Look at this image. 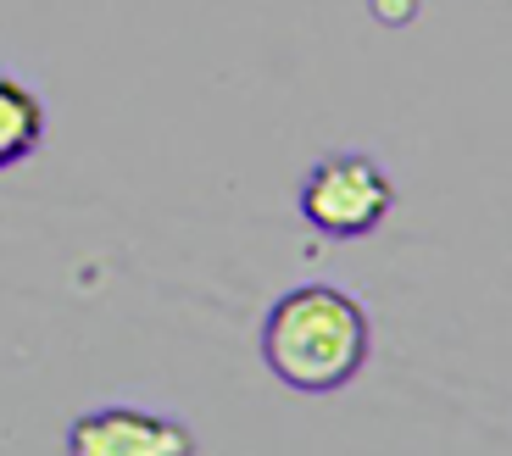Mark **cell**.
Masks as SVG:
<instances>
[{
  "label": "cell",
  "mask_w": 512,
  "mask_h": 456,
  "mask_svg": "<svg viewBox=\"0 0 512 456\" xmlns=\"http://www.w3.org/2000/svg\"><path fill=\"white\" fill-rule=\"evenodd\" d=\"M373 356V317L340 284H295L262 317V362L295 395L346 390Z\"/></svg>",
  "instance_id": "6da1fadb"
},
{
  "label": "cell",
  "mask_w": 512,
  "mask_h": 456,
  "mask_svg": "<svg viewBox=\"0 0 512 456\" xmlns=\"http://www.w3.org/2000/svg\"><path fill=\"white\" fill-rule=\"evenodd\" d=\"M295 212L323 240H362L396 212V178L384 162L362 151L318 156L295 190Z\"/></svg>",
  "instance_id": "7a4b0ae2"
},
{
  "label": "cell",
  "mask_w": 512,
  "mask_h": 456,
  "mask_svg": "<svg viewBox=\"0 0 512 456\" xmlns=\"http://www.w3.org/2000/svg\"><path fill=\"white\" fill-rule=\"evenodd\" d=\"M73 456H195V434L140 406H101L67 429Z\"/></svg>",
  "instance_id": "3957f363"
},
{
  "label": "cell",
  "mask_w": 512,
  "mask_h": 456,
  "mask_svg": "<svg viewBox=\"0 0 512 456\" xmlns=\"http://www.w3.org/2000/svg\"><path fill=\"white\" fill-rule=\"evenodd\" d=\"M45 128H51L45 101H39L23 78L0 73V173L6 167H23L45 145Z\"/></svg>",
  "instance_id": "277c9868"
}]
</instances>
